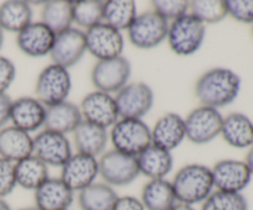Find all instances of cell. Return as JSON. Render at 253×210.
Returning <instances> with one entry per match:
<instances>
[{
    "label": "cell",
    "instance_id": "13",
    "mask_svg": "<svg viewBox=\"0 0 253 210\" xmlns=\"http://www.w3.org/2000/svg\"><path fill=\"white\" fill-rule=\"evenodd\" d=\"M32 155L36 156L48 167H62L73 152L71 141L66 135L42 130L34 137Z\"/></svg>",
    "mask_w": 253,
    "mask_h": 210
},
{
    "label": "cell",
    "instance_id": "45",
    "mask_svg": "<svg viewBox=\"0 0 253 210\" xmlns=\"http://www.w3.org/2000/svg\"><path fill=\"white\" fill-rule=\"evenodd\" d=\"M17 210H41L39 209V208L36 207V205H34V207H26V208H20V209Z\"/></svg>",
    "mask_w": 253,
    "mask_h": 210
},
{
    "label": "cell",
    "instance_id": "41",
    "mask_svg": "<svg viewBox=\"0 0 253 210\" xmlns=\"http://www.w3.org/2000/svg\"><path fill=\"white\" fill-rule=\"evenodd\" d=\"M244 162L246 163L247 168H249L250 172H251V174H252V177H253V145L249 148V152H247L246 158H245Z\"/></svg>",
    "mask_w": 253,
    "mask_h": 210
},
{
    "label": "cell",
    "instance_id": "46",
    "mask_svg": "<svg viewBox=\"0 0 253 210\" xmlns=\"http://www.w3.org/2000/svg\"><path fill=\"white\" fill-rule=\"evenodd\" d=\"M252 36H253V24H252Z\"/></svg>",
    "mask_w": 253,
    "mask_h": 210
},
{
    "label": "cell",
    "instance_id": "18",
    "mask_svg": "<svg viewBox=\"0 0 253 210\" xmlns=\"http://www.w3.org/2000/svg\"><path fill=\"white\" fill-rule=\"evenodd\" d=\"M46 106L35 96H21L12 100L10 121L12 126L27 133L36 132L44 125Z\"/></svg>",
    "mask_w": 253,
    "mask_h": 210
},
{
    "label": "cell",
    "instance_id": "14",
    "mask_svg": "<svg viewBox=\"0 0 253 210\" xmlns=\"http://www.w3.org/2000/svg\"><path fill=\"white\" fill-rule=\"evenodd\" d=\"M83 120L108 130L120 119L114 95L94 90L86 94L81 105Z\"/></svg>",
    "mask_w": 253,
    "mask_h": 210
},
{
    "label": "cell",
    "instance_id": "29",
    "mask_svg": "<svg viewBox=\"0 0 253 210\" xmlns=\"http://www.w3.org/2000/svg\"><path fill=\"white\" fill-rule=\"evenodd\" d=\"M119 195L106 183H93L78 192V204L82 210H113Z\"/></svg>",
    "mask_w": 253,
    "mask_h": 210
},
{
    "label": "cell",
    "instance_id": "43",
    "mask_svg": "<svg viewBox=\"0 0 253 210\" xmlns=\"http://www.w3.org/2000/svg\"><path fill=\"white\" fill-rule=\"evenodd\" d=\"M0 210H11L10 205L4 199H1V198H0Z\"/></svg>",
    "mask_w": 253,
    "mask_h": 210
},
{
    "label": "cell",
    "instance_id": "30",
    "mask_svg": "<svg viewBox=\"0 0 253 210\" xmlns=\"http://www.w3.org/2000/svg\"><path fill=\"white\" fill-rule=\"evenodd\" d=\"M41 22L48 26L56 35L71 29L73 24V1H46L41 10Z\"/></svg>",
    "mask_w": 253,
    "mask_h": 210
},
{
    "label": "cell",
    "instance_id": "47",
    "mask_svg": "<svg viewBox=\"0 0 253 210\" xmlns=\"http://www.w3.org/2000/svg\"><path fill=\"white\" fill-rule=\"evenodd\" d=\"M67 210H71V209H67Z\"/></svg>",
    "mask_w": 253,
    "mask_h": 210
},
{
    "label": "cell",
    "instance_id": "11",
    "mask_svg": "<svg viewBox=\"0 0 253 210\" xmlns=\"http://www.w3.org/2000/svg\"><path fill=\"white\" fill-rule=\"evenodd\" d=\"M86 52L96 61L116 58L123 56L125 40L123 32L109 26L105 22L95 25L84 31Z\"/></svg>",
    "mask_w": 253,
    "mask_h": 210
},
{
    "label": "cell",
    "instance_id": "22",
    "mask_svg": "<svg viewBox=\"0 0 253 210\" xmlns=\"http://www.w3.org/2000/svg\"><path fill=\"white\" fill-rule=\"evenodd\" d=\"M32 151L34 137L30 133L12 125L0 130V157L16 163L31 156Z\"/></svg>",
    "mask_w": 253,
    "mask_h": 210
},
{
    "label": "cell",
    "instance_id": "3",
    "mask_svg": "<svg viewBox=\"0 0 253 210\" xmlns=\"http://www.w3.org/2000/svg\"><path fill=\"white\" fill-rule=\"evenodd\" d=\"M109 141L114 150L137 157L150 145L151 127L140 119H119L110 127Z\"/></svg>",
    "mask_w": 253,
    "mask_h": 210
},
{
    "label": "cell",
    "instance_id": "42",
    "mask_svg": "<svg viewBox=\"0 0 253 210\" xmlns=\"http://www.w3.org/2000/svg\"><path fill=\"white\" fill-rule=\"evenodd\" d=\"M170 210H195V209L193 205L183 204V203H177V204H175Z\"/></svg>",
    "mask_w": 253,
    "mask_h": 210
},
{
    "label": "cell",
    "instance_id": "35",
    "mask_svg": "<svg viewBox=\"0 0 253 210\" xmlns=\"http://www.w3.org/2000/svg\"><path fill=\"white\" fill-rule=\"evenodd\" d=\"M151 5L153 11L157 12L168 22L174 21L189 12L188 0H153Z\"/></svg>",
    "mask_w": 253,
    "mask_h": 210
},
{
    "label": "cell",
    "instance_id": "38",
    "mask_svg": "<svg viewBox=\"0 0 253 210\" xmlns=\"http://www.w3.org/2000/svg\"><path fill=\"white\" fill-rule=\"evenodd\" d=\"M16 77V68L11 59L0 56V94L6 93Z\"/></svg>",
    "mask_w": 253,
    "mask_h": 210
},
{
    "label": "cell",
    "instance_id": "20",
    "mask_svg": "<svg viewBox=\"0 0 253 210\" xmlns=\"http://www.w3.org/2000/svg\"><path fill=\"white\" fill-rule=\"evenodd\" d=\"M74 192L61 178L49 177L35 190V205L41 210H67L73 204Z\"/></svg>",
    "mask_w": 253,
    "mask_h": 210
},
{
    "label": "cell",
    "instance_id": "15",
    "mask_svg": "<svg viewBox=\"0 0 253 210\" xmlns=\"http://www.w3.org/2000/svg\"><path fill=\"white\" fill-rule=\"evenodd\" d=\"M85 52L86 46L84 31L72 26L71 29L56 35L49 57L53 64L69 69L83 58Z\"/></svg>",
    "mask_w": 253,
    "mask_h": 210
},
{
    "label": "cell",
    "instance_id": "7",
    "mask_svg": "<svg viewBox=\"0 0 253 210\" xmlns=\"http://www.w3.org/2000/svg\"><path fill=\"white\" fill-rule=\"evenodd\" d=\"M224 116L217 109L199 105L193 109L185 124V138L195 145H205L220 136Z\"/></svg>",
    "mask_w": 253,
    "mask_h": 210
},
{
    "label": "cell",
    "instance_id": "19",
    "mask_svg": "<svg viewBox=\"0 0 253 210\" xmlns=\"http://www.w3.org/2000/svg\"><path fill=\"white\" fill-rule=\"evenodd\" d=\"M185 140L184 119L177 113H166L151 128L152 145L172 152Z\"/></svg>",
    "mask_w": 253,
    "mask_h": 210
},
{
    "label": "cell",
    "instance_id": "37",
    "mask_svg": "<svg viewBox=\"0 0 253 210\" xmlns=\"http://www.w3.org/2000/svg\"><path fill=\"white\" fill-rule=\"evenodd\" d=\"M15 178V163L0 157V198L4 199L16 187Z\"/></svg>",
    "mask_w": 253,
    "mask_h": 210
},
{
    "label": "cell",
    "instance_id": "25",
    "mask_svg": "<svg viewBox=\"0 0 253 210\" xmlns=\"http://www.w3.org/2000/svg\"><path fill=\"white\" fill-rule=\"evenodd\" d=\"M73 141L77 152L98 158V156L105 152L109 142V132L106 128L83 120L73 132Z\"/></svg>",
    "mask_w": 253,
    "mask_h": 210
},
{
    "label": "cell",
    "instance_id": "1",
    "mask_svg": "<svg viewBox=\"0 0 253 210\" xmlns=\"http://www.w3.org/2000/svg\"><path fill=\"white\" fill-rule=\"evenodd\" d=\"M241 90V78L224 67H215L204 72L195 83V96L200 105L219 110L236 100Z\"/></svg>",
    "mask_w": 253,
    "mask_h": 210
},
{
    "label": "cell",
    "instance_id": "34",
    "mask_svg": "<svg viewBox=\"0 0 253 210\" xmlns=\"http://www.w3.org/2000/svg\"><path fill=\"white\" fill-rule=\"evenodd\" d=\"M202 210H249V204L241 193L214 190L202 203Z\"/></svg>",
    "mask_w": 253,
    "mask_h": 210
},
{
    "label": "cell",
    "instance_id": "40",
    "mask_svg": "<svg viewBox=\"0 0 253 210\" xmlns=\"http://www.w3.org/2000/svg\"><path fill=\"white\" fill-rule=\"evenodd\" d=\"M12 100L6 93L0 94V130L5 127L7 121H10V111H11Z\"/></svg>",
    "mask_w": 253,
    "mask_h": 210
},
{
    "label": "cell",
    "instance_id": "36",
    "mask_svg": "<svg viewBox=\"0 0 253 210\" xmlns=\"http://www.w3.org/2000/svg\"><path fill=\"white\" fill-rule=\"evenodd\" d=\"M227 16L242 24H253V0H226Z\"/></svg>",
    "mask_w": 253,
    "mask_h": 210
},
{
    "label": "cell",
    "instance_id": "4",
    "mask_svg": "<svg viewBox=\"0 0 253 210\" xmlns=\"http://www.w3.org/2000/svg\"><path fill=\"white\" fill-rule=\"evenodd\" d=\"M207 35V26L189 12L169 22L167 32L168 46L173 53L188 57L199 51Z\"/></svg>",
    "mask_w": 253,
    "mask_h": 210
},
{
    "label": "cell",
    "instance_id": "6",
    "mask_svg": "<svg viewBox=\"0 0 253 210\" xmlns=\"http://www.w3.org/2000/svg\"><path fill=\"white\" fill-rule=\"evenodd\" d=\"M168 26L169 22L153 10L137 14L127 29L128 41L136 48H156L167 39Z\"/></svg>",
    "mask_w": 253,
    "mask_h": 210
},
{
    "label": "cell",
    "instance_id": "2",
    "mask_svg": "<svg viewBox=\"0 0 253 210\" xmlns=\"http://www.w3.org/2000/svg\"><path fill=\"white\" fill-rule=\"evenodd\" d=\"M170 183L177 202L183 204H199L214 192L211 168L202 163L183 166Z\"/></svg>",
    "mask_w": 253,
    "mask_h": 210
},
{
    "label": "cell",
    "instance_id": "5",
    "mask_svg": "<svg viewBox=\"0 0 253 210\" xmlns=\"http://www.w3.org/2000/svg\"><path fill=\"white\" fill-rule=\"evenodd\" d=\"M72 89V78L68 69L51 63L37 76L35 98L44 106H52L66 101Z\"/></svg>",
    "mask_w": 253,
    "mask_h": 210
},
{
    "label": "cell",
    "instance_id": "12",
    "mask_svg": "<svg viewBox=\"0 0 253 210\" xmlns=\"http://www.w3.org/2000/svg\"><path fill=\"white\" fill-rule=\"evenodd\" d=\"M99 175L98 158L84 153H73L61 167V179L73 192H81L95 183Z\"/></svg>",
    "mask_w": 253,
    "mask_h": 210
},
{
    "label": "cell",
    "instance_id": "23",
    "mask_svg": "<svg viewBox=\"0 0 253 210\" xmlns=\"http://www.w3.org/2000/svg\"><path fill=\"white\" fill-rule=\"evenodd\" d=\"M140 174L148 179H165L173 169L172 152L155 145H150L136 157Z\"/></svg>",
    "mask_w": 253,
    "mask_h": 210
},
{
    "label": "cell",
    "instance_id": "9",
    "mask_svg": "<svg viewBox=\"0 0 253 210\" xmlns=\"http://www.w3.org/2000/svg\"><path fill=\"white\" fill-rule=\"evenodd\" d=\"M131 77V63L126 57L96 61L90 73L95 90L116 94L128 83Z\"/></svg>",
    "mask_w": 253,
    "mask_h": 210
},
{
    "label": "cell",
    "instance_id": "27",
    "mask_svg": "<svg viewBox=\"0 0 253 210\" xmlns=\"http://www.w3.org/2000/svg\"><path fill=\"white\" fill-rule=\"evenodd\" d=\"M34 11L30 2L9 0L0 5V29L2 31L19 34L34 20Z\"/></svg>",
    "mask_w": 253,
    "mask_h": 210
},
{
    "label": "cell",
    "instance_id": "24",
    "mask_svg": "<svg viewBox=\"0 0 253 210\" xmlns=\"http://www.w3.org/2000/svg\"><path fill=\"white\" fill-rule=\"evenodd\" d=\"M221 137L234 148H250L253 145V121L242 113H231L222 120Z\"/></svg>",
    "mask_w": 253,
    "mask_h": 210
},
{
    "label": "cell",
    "instance_id": "26",
    "mask_svg": "<svg viewBox=\"0 0 253 210\" xmlns=\"http://www.w3.org/2000/svg\"><path fill=\"white\" fill-rule=\"evenodd\" d=\"M141 203L146 210H170L177 204L172 183L165 179H150L142 188Z\"/></svg>",
    "mask_w": 253,
    "mask_h": 210
},
{
    "label": "cell",
    "instance_id": "8",
    "mask_svg": "<svg viewBox=\"0 0 253 210\" xmlns=\"http://www.w3.org/2000/svg\"><path fill=\"white\" fill-rule=\"evenodd\" d=\"M99 162V175L110 187H125L140 175L136 157L116 150L105 151Z\"/></svg>",
    "mask_w": 253,
    "mask_h": 210
},
{
    "label": "cell",
    "instance_id": "28",
    "mask_svg": "<svg viewBox=\"0 0 253 210\" xmlns=\"http://www.w3.org/2000/svg\"><path fill=\"white\" fill-rule=\"evenodd\" d=\"M16 184L26 190H36L49 178L48 166L31 155L15 163Z\"/></svg>",
    "mask_w": 253,
    "mask_h": 210
},
{
    "label": "cell",
    "instance_id": "32",
    "mask_svg": "<svg viewBox=\"0 0 253 210\" xmlns=\"http://www.w3.org/2000/svg\"><path fill=\"white\" fill-rule=\"evenodd\" d=\"M104 19V1L99 0H82L73 1V24L77 29L89 30L101 24Z\"/></svg>",
    "mask_w": 253,
    "mask_h": 210
},
{
    "label": "cell",
    "instance_id": "33",
    "mask_svg": "<svg viewBox=\"0 0 253 210\" xmlns=\"http://www.w3.org/2000/svg\"><path fill=\"white\" fill-rule=\"evenodd\" d=\"M189 14L204 25L217 24L227 17L226 0H193Z\"/></svg>",
    "mask_w": 253,
    "mask_h": 210
},
{
    "label": "cell",
    "instance_id": "39",
    "mask_svg": "<svg viewBox=\"0 0 253 210\" xmlns=\"http://www.w3.org/2000/svg\"><path fill=\"white\" fill-rule=\"evenodd\" d=\"M113 210H146L140 199L131 195L119 197Z\"/></svg>",
    "mask_w": 253,
    "mask_h": 210
},
{
    "label": "cell",
    "instance_id": "31",
    "mask_svg": "<svg viewBox=\"0 0 253 210\" xmlns=\"http://www.w3.org/2000/svg\"><path fill=\"white\" fill-rule=\"evenodd\" d=\"M136 16H137V7H136V2L133 0L104 1L103 22L119 31H127Z\"/></svg>",
    "mask_w": 253,
    "mask_h": 210
},
{
    "label": "cell",
    "instance_id": "44",
    "mask_svg": "<svg viewBox=\"0 0 253 210\" xmlns=\"http://www.w3.org/2000/svg\"><path fill=\"white\" fill-rule=\"evenodd\" d=\"M2 43H4V31L0 29V49H1Z\"/></svg>",
    "mask_w": 253,
    "mask_h": 210
},
{
    "label": "cell",
    "instance_id": "10",
    "mask_svg": "<svg viewBox=\"0 0 253 210\" xmlns=\"http://www.w3.org/2000/svg\"><path fill=\"white\" fill-rule=\"evenodd\" d=\"M120 119H140L147 115L155 103L152 88L143 82L127 83L114 95Z\"/></svg>",
    "mask_w": 253,
    "mask_h": 210
},
{
    "label": "cell",
    "instance_id": "21",
    "mask_svg": "<svg viewBox=\"0 0 253 210\" xmlns=\"http://www.w3.org/2000/svg\"><path fill=\"white\" fill-rule=\"evenodd\" d=\"M82 123H83V116L81 109L71 101H62L56 105L46 108L44 130L67 136V133H73Z\"/></svg>",
    "mask_w": 253,
    "mask_h": 210
},
{
    "label": "cell",
    "instance_id": "17",
    "mask_svg": "<svg viewBox=\"0 0 253 210\" xmlns=\"http://www.w3.org/2000/svg\"><path fill=\"white\" fill-rule=\"evenodd\" d=\"M56 34L41 21H32L16 35V44L20 51L32 58L49 56Z\"/></svg>",
    "mask_w": 253,
    "mask_h": 210
},
{
    "label": "cell",
    "instance_id": "16",
    "mask_svg": "<svg viewBox=\"0 0 253 210\" xmlns=\"http://www.w3.org/2000/svg\"><path fill=\"white\" fill-rule=\"evenodd\" d=\"M214 188L220 192L242 193L249 187L252 174L244 161L221 160L211 168Z\"/></svg>",
    "mask_w": 253,
    "mask_h": 210
}]
</instances>
